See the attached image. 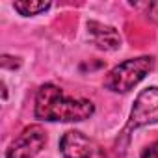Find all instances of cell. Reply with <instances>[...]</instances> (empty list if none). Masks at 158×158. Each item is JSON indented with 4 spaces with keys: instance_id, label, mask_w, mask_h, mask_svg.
Masks as SVG:
<instances>
[{
    "instance_id": "3957f363",
    "label": "cell",
    "mask_w": 158,
    "mask_h": 158,
    "mask_svg": "<svg viewBox=\"0 0 158 158\" xmlns=\"http://www.w3.org/2000/svg\"><path fill=\"white\" fill-rule=\"evenodd\" d=\"M154 123H158V88L151 86L138 93L134 106L130 110L125 132H130L147 125H154Z\"/></svg>"
},
{
    "instance_id": "8992f818",
    "label": "cell",
    "mask_w": 158,
    "mask_h": 158,
    "mask_svg": "<svg viewBox=\"0 0 158 158\" xmlns=\"http://www.w3.org/2000/svg\"><path fill=\"white\" fill-rule=\"evenodd\" d=\"M88 34H89L91 43L101 50L114 52L121 47V35L114 26H108V24H102L97 21H89L88 23Z\"/></svg>"
},
{
    "instance_id": "6da1fadb",
    "label": "cell",
    "mask_w": 158,
    "mask_h": 158,
    "mask_svg": "<svg viewBox=\"0 0 158 158\" xmlns=\"http://www.w3.org/2000/svg\"><path fill=\"white\" fill-rule=\"evenodd\" d=\"M93 114H95V104L89 99L67 97L54 84H43L37 89L34 115L41 121L76 123V121L89 119Z\"/></svg>"
},
{
    "instance_id": "7a4b0ae2",
    "label": "cell",
    "mask_w": 158,
    "mask_h": 158,
    "mask_svg": "<svg viewBox=\"0 0 158 158\" xmlns=\"http://www.w3.org/2000/svg\"><path fill=\"white\" fill-rule=\"evenodd\" d=\"M154 60L151 56H138L121 61L104 76V88L112 93H128L152 71Z\"/></svg>"
},
{
    "instance_id": "5b68a950",
    "label": "cell",
    "mask_w": 158,
    "mask_h": 158,
    "mask_svg": "<svg viewBox=\"0 0 158 158\" xmlns=\"http://www.w3.org/2000/svg\"><path fill=\"white\" fill-rule=\"evenodd\" d=\"M93 141L78 130H69L60 139V152L63 158H91Z\"/></svg>"
},
{
    "instance_id": "277c9868",
    "label": "cell",
    "mask_w": 158,
    "mask_h": 158,
    "mask_svg": "<svg viewBox=\"0 0 158 158\" xmlns=\"http://www.w3.org/2000/svg\"><path fill=\"white\" fill-rule=\"evenodd\" d=\"M47 145V132L41 125L26 127L6 149V158H35Z\"/></svg>"
},
{
    "instance_id": "52a82bcc",
    "label": "cell",
    "mask_w": 158,
    "mask_h": 158,
    "mask_svg": "<svg viewBox=\"0 0 158 158\" xmlns=\"http://www.w3.org/2000/svg\"><path fill=\"white\" fill-rule=\"evenodd\" d=\"M50 2L47 0H19L13 4V8L23 15V17H35L39 13H45L47 10H50Z\"/></svg>"
},
{
    "instance_id": "ba28073f",
    "label": "cell",
    "mask_w": 158,
    "mask_h": 158,
    "mask_svg": "<svg viewBox=\"0 0 158 158\" xmlns=\"http://www.w3.org/2000/svg\"><path fill=\"white\" fill-rule=\"evenodd\" d=\"M139 158H158V139L154 143H151L149 147H145L139 154Z\"/></svg>"
}]
</instances>
